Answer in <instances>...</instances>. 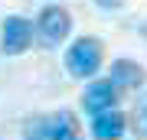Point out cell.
Listing matches in <instances>:
<instances>
[{
  "mask_svg": "<svg viewBox=\"0 0 147 140\" xmlns=\"http://www.w3.org/2000/svg\"><path fill=\"white\" fill-rule=\"evenodd\" d=\"M105 59V46L98 36H79L65 52V68L72 78H95Z\"/></svg>",
  "mask_w": 147,
  "mask_h": 140,
  "instance_id": "6da1fadb",
  "label": "cell"
},
{
  "mask_svg": "<svg viewBox=\"0 0 147 140\" xmlns=\"http://www.w3.org/2000/svg\"><path fill=\"white\" fill-rule=\"evenodd\" d=\"M36 39H39V46H46V49H53L59 46L69 33H72V13L65 10V7H59V3H49V7H42L39 16H36Z\"/></svg>",
  "mask_w": 147,
  "mask_h": 140,
  "instance_id": "7a4b0ae2",
  "label": "cell"
},
{
  "mask_svg": "<svg viewBox=\"0 0 147 140\" xmlns=\"http://www.w3.org/2000/svg\"><path fill=\"white\" fill-rule=\"evenodd\" d=\"M33 39H36V26L26 16L10 13L3 20V29H0V52L3 56H23L33 46Z\"/></svg>",
  "mask_w": 147,
  "mask_h": 140,
  "instance_id": "3957f363",
  "label": "cell"
},
{
  "mask_svg": "<svg viewBox=\"0 0 147 140\" xmlns=\"http://www.w3.org/2000/svg\"><path fill=\"white\" fill-rule=\"evenodd\" d=\"M115 104H118V88L108 78H92L88 88L82 91V108L88 111L92 117L105 114V111H115Z\"/></svg>",
  "mask_w": 147,
  "mask_h": 140,
  "instance_id": "277c9868",
  "label": "cell"
},
{
  "mask_svg": "<svg viewBox=\"0 0 147 140\" xmlns=\"http://www.w3.org/2000/svg\"><path fill=\"white\" fill-rule=\"evenodd\" d=\"M108 82L118 88V94L121 91H137L147 82V68L141 62H134V59H115V62H111V78Z\"/></svg>",
  "mask_w": 147,
  "mask_h": 140,
  "instance_id": "5b68a950",
  "label": "cell"
},
{
  "mask_svg": "<svg viewBox=\"0 0 147 140\" xmlns=\"http://www.w3.org/2000/svg\"><path fill=\"white\" fill-rule=\"evenodd\" d=\"M127 130V121L121 111H105V114L92 117V137L95 140H118Z\"/></svg>",
  "mask_w": 147,
  "mask_h": 140,
  "instance_id": "8992f818",
  "label": "cell"
},
{
  "mask_svg": "<svg viewBox=\"0 0 147 140\" xmlns=\"http://www.w3.org/2000/svg\"><path fill=\"white\" fill-rule=\"evenodd\" d=\"M49 140H79V121L72 111L49 114Z\"/></svg>",
  "mask_w": 147,
  "mask_h": 140,
  "instance_id": "52a82bcc",
  "label": "cell"
},
{
  "mask_svg": "<svg viewBox=\"0 0 147 140\" xmlns=\"http://www.w3.org/2000/svg\"><path fill=\"white\" fill-rule=\"evenodd\" d=\"M131 130H134L137 137L147 140V101H141V104L134 108V114H131Z\"/></svg>",
  "mask_w": 147,
  "mask_h": 140,
  "instance_id": "ba28073f",
  "label": "cell"
},
{
  "mask_svg": "<svg viewBox=\"0 0 147 140\" xmlns=\"http://www.w3.org/2000/svg\"><path fill=\"white\" fill-rule=\"evenodd\" d=\"M95 3H98L101 10H118V7H124V0H95Z\"/></svg>",
  "mask_w": 147,
  "mask_h": 140,
  "instance_id": "9c48e42d",
  "label": "cell"
},
{
  "mask_svg": "<svg viewBox=\"0 0 147 140\" xmlns=\"http://www.w3.org/2000/svg\"><path fill=\"white\" fill-rule=\"evenodd\" d=\"M23 140H30V137H23Z\"/></svg>",
  "mask_w": 147,
  "mask_h": 140,
  "instance_id": "30bf717a",
  "label": "cell"
}]
</instances>
